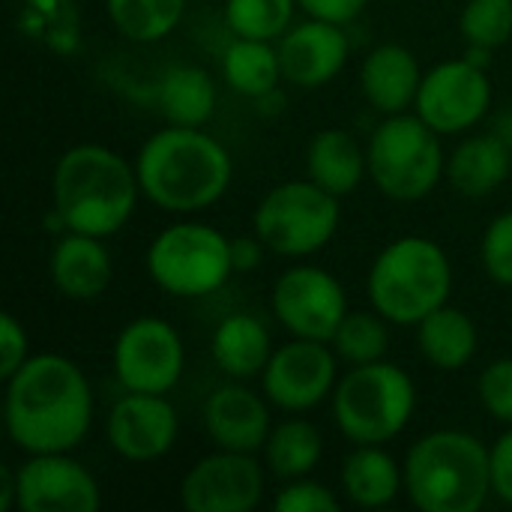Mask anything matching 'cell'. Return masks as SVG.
Instances as JSON below:
<instances>
[{"mask_svg":"<svg viewBox=\"0 0 512 512\" xmlns=\"http://www.w3.org/2000/svg\"><path fill=\"white\" fill-rule=\"evenodd\" d=\"M3 423L27 456L72 453L93 426V390L84 369L63 354H33L6 378Z\"/></svg>","mask_w":512,"mask_h":512,"instance_id":"1","label":"cell"},{"mask_svg":"<svg viewBox=\"0 0 512 512\" xmlns=\"http://www.w3.org/2000/svg\"><path fill=\"white\" fill-rule=\"evenodd\" d=\"M135 174L141 195L165 213H198L213 207L231 186V153L201 126H168L150 135L138 156Z\"/></svg>","mask_w":512,"mask_h":512,"instance_id":"2","label":"cell"},{"mask_svg":"<svg viewBox=\"0 0 512 512\" xmlns=\"http://www.w3.org/2000/svg\"><path fill=\"white\" fill-rule=\"evenodd\" d=\"M138 195L135 165L105 144L69 147L51 174L54 219L75 234L102 240L117 234L132 219Z\"/></svg>","mask_w":512,"mask_h":512,"instance_id":"3","label":"cell"},{"mask_svg":"<svg viewBox=\"0 0 512 512\" xmlns=\"http://www.w3.org/2000/svg\"><path fill=\"white\" fill-rule=\"evenodd\" d=\"M405 492L423 512H477L492 495L489 447L465 429H435L405 456Z\"/></svg>","mask_w":512,"mask_h":512,"instance_id":"4","label":"cell"},{"mask_svg":"<svg viewBox=\"0 0 512 512\" xmlns=\"http://www.w3.org/2000/svg\"><path fill=\"white\" fill-rule=\"evenodd\" d=\"M366 291L372 309L396 327H417L453 294V267L441 243L408 234L372 261Z\"/></svg>","mask_w":512,"mask_h":512,"instance_id":"5","label":"cell"},{"mask_svg":"<svg viewBox=\"0 0 512 512\" xmlns=\"http://www.w3.org/2000/svg\"><path fill=\"white\" fill-rule=\"evenodd\" d=\"M417 408L411 375L387 360L351 366L333 390V417L354 444H387L405 432Z\"/></svg>","mask_w":512,"mask_h":512,"instance_id":"6","label":"cell"},{"mask_svg":"<svg viewBox=\"0 0 512 512\" xmlns=\"http://www.w3.org/2000/svg\"><path fill=\"white\" fill-rule=\"evenodd\" d=\"M369 177L390 201L414 204L438 189L447 171L441 135L420 114H390L366 147Z\"/></svg>","mask_w":512,"mask_h":512,"instance_id":"7","label":"cell"},{"mask_svg":"<svg viewBox=\"0 0 512 512\" xmlns=\"http://www.w3.org/2000/svg\"><path fill=\"white\" fill-rule=\"evenodd\" d=\"M339 219V195L306 177L273 186L252 213V231L273 255L309 258L336 237Z\"/></svg>","mask_w":512,"mask_h":512,"instance_id":"8","label":"cell"},{"mask_svg":"<svg viewBox=\"0 0 512 512\" xmlns=\"http://www.w3.org/2000/svg\"><path fill=\"white\" fill-rule=\"evenodd\" d=\"M147 273L171 297H207L234 276L231 240L207 222H174L147 249Z\"/></svg>","mask_w":512,"mask_h":512,"instance_id":"9","label":"cell"},{"mask_svg":"<svg viewBox=\"0 0 512 512\" xmlns=\"http://www.w3.org/2000/svg\"><path fill=\"white\" fill-rule=\"evenodd\" d=\"M111 369L120 387L129 393L168 396L183 378L186 345L168 321L141 315L117 333L111 348Z\"/></svg>","mask_w":512,"mask_h":512,"instance_id":"10","label":"cell"},{"mask_svg":"<svg viewBox=\"0 0 512 512\" xmlns=\"http://www.w3.org/2000/svg\"><path fill=\"white\" fill-rule=\"evenodd\" d=\"M270 306L276 321L294 339L315 342H333L339 324L351 312L342 282L324 267L312 264L285 270L273 285Z\"/></svg>","mask_w":512,"mask_h":512,"instance_id":"11","label":"cell"},{"mask_svg":"<svg viewBox=\"0 0 512 512\" xmlns=\"http://www.w3.org/2000/svg\"><path fill=\"white\" fill-rule=\"evenodd\" d=\"M414 108L438 135H465L492 108L489 72L468 57L444 60L423 72Z\"/></svg>","mask_w":512,"mask_h":512,"instance_id":"12","label":"cell"},{"mask_svg":"<svg viewBox=\"0 0 512 512\" xmlns=\"http://www.w3.org/2000/svg\"><path fill=\"white\" fill-rule=\"evenodd\" d=\"M336 360L339 354L330 342L291 339L288 345L276 348L261 372L267 402L285 414H306L318 408L339 384Z\"/></svg>","mask_w":512,"mask_h":512,"instance_id":"13","label":"cell"},{"mask_svg":"<svg viewBox=\"0 0 512 512\" xmlns=\"http://www.w3.org/2000/svg\"><path fill=\"white\" fill-rule=\"evenodd\" d=\"M261 498L264 468L255 453L216 447L180 480V507L189 512H252Z\"/></svg>","mask_w":512,"mask_h":512,"instance_id":"14","label":"cell"},{"mask_svg":"<svg viewBox=\"0 0 512 512\" xmlns=\"http://www.w3.org/2000/svg\"><path fill=\"white\" fill-rule=\"evenodd\" d=\"M15 480L21 512H93L102 507L96 477L69 453H33L15 468Z\"/></svg>","mask_w":512,"mask_h":512,"instance_id":"15","label":"cell"},{"mask_svg":"<svg viewBox=\"0 0 512 512\" xmlns=\"http://www.w3.org/2000/svg\"><path fill=\"white\" fill-rule=\"evenodd\" d=\"M180 435V417L162 393H129L114 402L105 420L108 447L126 462H156L168 456Z\"/></svg>","mask_w":512,"mask_h":512,"instance_id":"16","label":"cell"},{"mask_svg":"<svg viewBox=\"0 0 512 512\" xmlns=\"http://www.w3.org/2000/svg\"><path fill=\"white\" fill-rule=\"evenodd\" d=\"M276 48H279L285 81L303 90L330 84L351 57V39L342 30V24L321 21V18H306L300 24H291Z\"/></svg>","mask_w":512,"mask_h":512,"instance_id":"17","label":"cell"},{"mask_svg":"<svg viewBox=\"0 0 512 512\" xmlns=\"http://www.w3.org/2000/svg\"><path fill=\"white\" fill-rule=\"evenodd\" d=\"M204 432L219 450L258 453L264 450L273 420L267 408V396L252 393L240 384H225L213 390L204 402Z\"/></svg>","mask_w":512,"mask_h":512,"instance_id":"18","label":"cell"},{"mask_svg":"<svg viewBox=\"0 0 512 512\" xmlns=\"http://www.w3.org/2000/svg\"><path fill=\"white\" fill-rule=\"evenodd\" d=\"M48 273H51L54 288L66 300L87 303L105 294L114 276V264L102 237L66 231L51 249Z\"/></svg>","mask_w":512,"mask_h":512,"instance_id":"19","label":"cell"},{"mask_svg":"<svg viewBox=\"0 0 512 512\" xmlns=\"http://www.w3.org/2000/svg\"><path fill=\"white\" fill-rule=\"evenodd\" d=\"M420 81L423 69L414 51L399 42H384L372 48L360 66V90L366 102L384 117L405 114L417 102Z\"/></svg>","mask_w":512,"mask_h":512,"instance_id":"20","label":"cell"},{"mask_svg":"<svg viewBox=\"0 0 512 512\" xmlns=\"http://www.w3.org/2000/svg\"><path fill=\"white\" fill-rule=\"evenodd\" d=\"M512 177V147L498 132L468 135L447 156L444 180L465 198H486Z\"/></svg>","mask_w":512,"mask_h":512,"instance_id":"21","label":"cell"},{"mask_svg":"<svg viewBox=\"0 0 512 512\" xmlns=\"http://www.w3.org/2000/svg\"><path fill=\"white\" fill-rule=\"evenodd\" d=\"M342 492L354 507H390L405 489V468L384 450V444H360L342 462Z\"/></svg>","mask_w":512,"mask_h":512,"instance_id":"22","label":"cell"},{"mask_svg":"<svg viewBox=\"0 0 512 512\" xmlns=\"http://www.w3.org/2000/svg\"><path fill=\"white\" fill-rule=\"evenodd\" d=\"M273 342L261 318L249 312H237L219 321L210 339V354L216 366L234 378V381H249L261 375L273 357Z\"/></svg>","mask_w":512,"mask_h":512,"instance_id":"23","label":"cell"},{"mask_svg":"<svg viewBox=\"0 0 512 512\" xmlns=\"http://www.w3.org/2000/svg\"><path fill=\"white\" fill-rule=\"evenodd\" d=\"M369 174L366 150L345 129H321L306 147V177L333 195H351Z\"/></svg>","mask_w":512,"mask_h":512,"instance_id":"24","label":"cell"},{"mask_svg":"<svg viewBox=\"0 0 512 512\" xmlns=\"http://www.w3.org/2000/svg\"><path fill=\"white\" fill-rule=\"evenodd\" d=\"M417 345L426 363H432L441 372H459L465 369L477 348H480V330L474 318L465 309H456L444 303L429 318L417 324Z\"/></svg>","mask_w":512,"mask_h":512,"instance_id":"25","label":"cell"},{"mask_svg":"<svg viewBox=\"0 0 512 512\" xmlns=\"http://www.w3.org/2000/svg\"><path fill=\"white\" fill-rule=\"evenodd\" d=\"M156 105L174 126H204L216 111V81L201 66H171L156 84Z\"/></svg>","mask_w":512,"mask_h":512,"instance_id":"26","label":"cell"},{"mask_svg":"<svg viewBox=\"0 0 512 512\" xmlns=\"http://www.w3.org/2000/svg\"><path fill=\"white\" fill-rule=\"evenodd\" d=\"M222 78L228 87L240 96L258 99L270 90L279 87L282 75V60L279 48L264 39H243L234 36V42L222 54Z\"/></svg>","mask_w":512,"mask_h":512,"instance_id":"27","label":"cell"},{"mask_svg":"<svg viewBox=\"0 0 512 512\" xmlns=\"http://www.w3.org/2000/svg\"><path fill=\"white\" fill-rule=\"evenodd\" d=\"M324 456V438L321 432L300 417H288L273 426L267 444H264V462L273 477L282 483L309 477Z\"/></svg>","mask_w":512,"mask_h":512,"instance_id":"28","label":"cell"},{"mask_svg":"<svg viewBox=\"0 0 512 512\" xmlns=\"http://www.w3.org/2000/svg\"><path fill=\"white\" fill-rule=\"evenodd\" d=\"M18 30L54 54H72L81 45V12L75 0H21Z\"/></svg>","mask_w":512,"mask_h":512,"instance_id":"29","label":"cell"},{"mask_svg":"<svg viewBox=\"0 0 512 512\" xmlns=\"http://www.w3.org/2000/svg\"><path fill=\"white\" fill-rule=\"evenodd\" d=\"M105 12L129 42H159L183 21L186 0H105Z\"/></svg>","mask_w":512,"mask_h":512,"instance_id":"30","label":"cell"},{"mask_svg":"<svg viewBox=\"0 0 512 512\" xmlns=\"http://www.w3.org/2000/svg\"><path fill=\"white\" fill-rule=\"evenodd\" d=\"M387 324L390 321L375 309L372 312H348L330 345L339 354V360H345L348 366L378 363L387 357V348H390Z\"/></svg>","mask_w":512,"mask_h":512,"instance_id":"31","label":"cell"},{"mask_svg":"<svg viewBox=\"0 0 512 512\" xmlns=\"http://www.w3.org/2000/svg\"><path fill=\"white\" fill-rule=\"evenodd\" d=\"M297 0H225V24L234 36L276 42L294 21Z\"/></svg>","mask_w":512,"mask_h":512,"instance_id":"32","label":"cell"},{"mask_svg":"<svg viewBox=\"0 0 512 512\" xmlns=\"http://www.w3.org/2000/svg\"><path fill=\"white\" fill-rule=\"evenodd\" d=\"M468 45L498 51L512 39V0H468L459 18Z\"/></svg>","mask_w":512,"mask_h":512,"instance_id":"33","label":"cell"},{"mask_svg":"<svg viewBox=\"0 0 512 512\" xmlns=\"http://www.w3.org/2000/svg\"><path fill=\"white\" fill-rule=\"evenodd\" d=\"M480 258H483V270L486 276L501 285L512 288V210L498 213L480 243Z\"/></svg>","mask_w":512,"mask_h":512,"instance_id":"34","label":"cell"},{"mask_svg":"<svg viewBox=\"0 0 512 512\" xmlns=\"http://www.w3.org/2000/svg\"><path fill=\"white\" fill-rule=\"evenodd\" d=\"M477 393L489 417L512 426V357H501L480 372Z\"/></svg>","mask_w":512,"mask_h":512,"instance_id":"35","label":"cell"},{"mask_svg":"<svg viewBox=\"0 0 512 512\" xmlns=\"http://www.w3.org/2000/svg\"><path fill=\"white\" fill-rule=\"evenodd\" d=\"M273 507L279 512H339V501L324 483L312 477H300V480H288L276 492Z\"/></svg>","mask_w":512,"mask_h":512,"instance_id":"36","label":"cell"},{"mask_svg":"<svg viewBox=\"0 0 512 512\" xmlns=\"http://www.w3.org/2000/svg\"><path fill=\"white\" fill-rule=\"evenodd\" d=\"M27 360H30V336L12 312H3L0 315V378L6 381Z\"/></svg>","mask_w":512,"mask_h":512,"instance_id":"37","label":"cell"},{"mask_svg":"<svg viewBox=\"0 0 512 512\" xmlns=\"http://www.w3.org/2000/svg\"><path fill=\"white\" fill-rule=\"evenodd\" d=\"M492 495L512 507V426L489 447Z\"/></svg>","mask_w":512,"mask_h":512,"instance_id":"38","label":"cell"},{"mask_svg":"<svg viewBox=\"0 0 512 512\" xmlns=\"http://www.w3.org/2000/svg\"><path fill=\"white\" fill-rule=\"evenodd\" d=\"M369 0H297V6L309 15V18H321V21H333V24H351Z\"/></svg>","mask_w":512,"mask_h":512,"instance_id":"39","label":"cell"},{"mask_svg":"<svg viewBox=\"0 0 512 512\" xmlns=\"http://www.w3.org/2000/svg\"><path fill=\"white\" fill-rule=\"evenodd\" d=\"M264 252H270V249L264 246V240H261L258 234L231 240L234 273H252V270H258V267H261V261H264Z\"/></svg>","mask_w":512,"mask_h":512,"instance_id":"40","label":"cell"},{"mask_svg":"<svg viewBox=\"0 0 512 512\" xmlns=\"http://www.w3.org/2000/svg\"><path fill=\"white\" fill-rule=\"evenodd\" d=\"M18 507V480H15V468L3 465L0 468V512H9Z\"/></svg>","mask_w":512,"mask_h":512,"instance_id":"41","label":"cell"},{"mask_svg":"<svg viewBox=\"0 0 512 512\" xmlns=\"http://www.w3.org/2000/svg\"><path fill=\"white\" fill-rule=\"evenodd\" d=\"M255 102H258V114H276V111H282V93H279V87L270 90V93H264V96H258Z\"/></svg>","mask_w":512,"mask_h":512,"instance_id":"42","label":"cell"},{"mask_svg":"<svg viewBox=\"0 0 512 512\" xmlns=\"http://www.w3.org/2000/svg\"><path fill=\"white\" fill-rule=\"evenodd\" d=\"M492 132H498V135L512 147V108L501 111V114L495 117V129H492Z\"/></svg>","mask_w":512,"mask_h":512,"instance_id":"43","label":"cell"}]
</instances>
